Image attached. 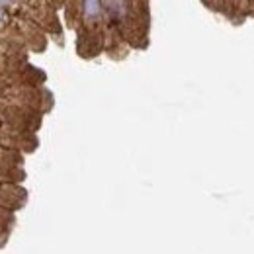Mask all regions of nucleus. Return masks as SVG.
Segmentation results:
<instances>
[{
    "mask_svg": "<svg viewBox=\"0 0 254 254\" xmlns=\"http://www.w3.org/2000/svg\"><path fill=\"white\" fill-rule=\"evenodd\" d=\"M100 14V0H84V16L96 18Z\"/></svg>",
    "mask_w": 254,
    "mask_h": 254,
    "instance_id": "nucleus-1",
    "label": "nucleus"
},
{
    "mask_svg": "<svg viewBox=\"0 0 254 254\" xmlns=\"http://www.w3.org/2000/svg\"><path fill=\"white\" fill-rule=\"evenodd\" d=\"M0 18H2V10H0Z\"/></svg>",
    "mask_w": 254,
    "mask_h": 254,
    "instance_id": "nucleus-2",
    "label": "nucleus"
}]
</instances>
